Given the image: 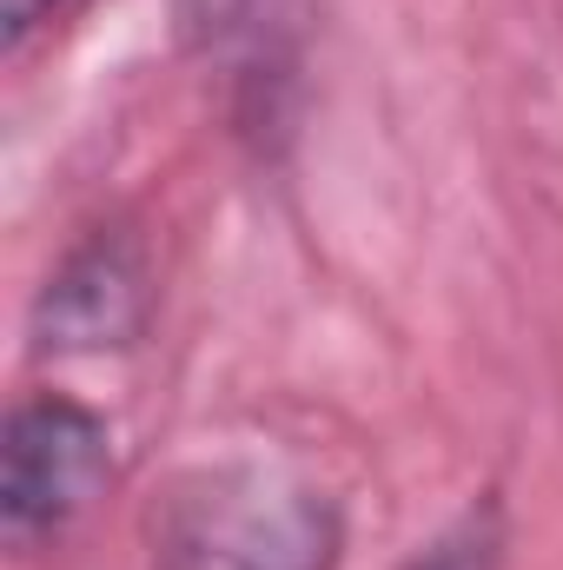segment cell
<instances>
[{"label":"cell","mask_w":563,"mask_h":570,"mask_svg":"<svg viewBox=\"0 0 563 570\" xmlns=\"http://www.w3.org/2000/svg\"><path fill=\"white\" fill-rule=\"evenodd\" d=\"M398 570H511V518H504V498L484 491L471 498L431 544H418Z\"/></svg>","instance_id":"cell-4"},{"label":"cell","mask_w":563,"mask_h":570,"mask_svg":"<svg viewBox=\"0 0 563 570\" xmlns=\"http://www.w3.org/2000/svg\"><path fill=\"white\" fill-rule=\"evenodd\" d=\"M246 20H253V0H179V33L192 47H219L246 33Z\"/></svg>","instance_id":"cell-5"},{"label":"cell","mask_w":563,"mask_h":570,"mask_svg":"<svg viewBox=\"0 0 563 570\" xmlns=\"http://www.w3.org/2000/svg\"><path fill=\"white\" fill-rule=\"evenodd\" d=\"M113 484V431L93 405L67 392H27L7 412V478H0V524L13 551L60 538L73 518L100 504Z\"/></svg>","instance_id":"cell-2"},{"label":"cell","mask_w":563,"mask_h":570,"mask_svg":"<svg viewBox=\"0 0 563 570\" xmlns=\"http://www.w3.org/2000/svg\"><path fill=\"white\" fill-rule=\"evenodd\" d=\"M152 318V266L127 226L87 233L33 298L40 352H127Z\"/></svg>","instance_id":"cell-3"},{"label":"cell","mask_w":563,"mask_h":570,"mask_svg":"<svg viewBox=\"0 0 563 570\" xmlns=\"http://www.w3.org/2000/svg\"><path fill=\"white\" fill-rule=\"evenodd\" d=\"M152 570H338V504L279 464L179 471L146 524Z\"/></svg>","instance_id":"cell-1"},{"label":"cell","mask_w":563,"mask_h":570,"mask_svg":"<svg viewBox=\"0 0 563 570\" xmlns=\"http://www.w3.org/2000/svg\"><path fill=\"white\" fill-rule=\"evenodd\" d=\"M67 7H73V0H7V40L20 47L40 20H53V13H67Z\"/></svg>","instance_id":"cell-6"}]
</instances>
